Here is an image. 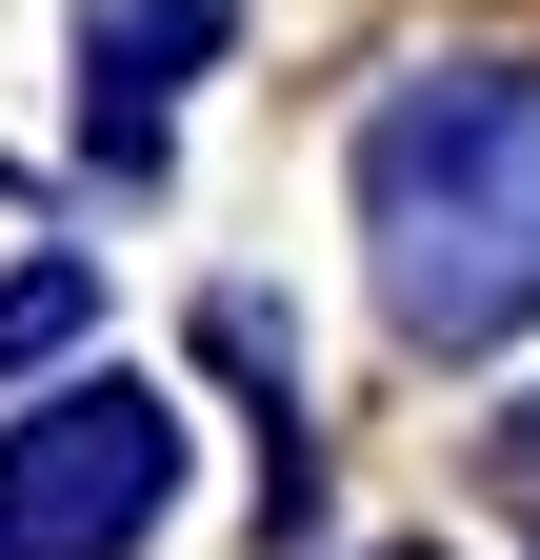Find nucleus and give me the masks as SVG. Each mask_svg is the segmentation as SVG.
Listing matches in <instances>:
<instances>
[{
    "label": "nucleus",
    "mask_w": 540,
    "mask_h": 560,
    "mask_svg": "<svg viewBox=\"0 0 540 560\" xmlns=\"http://www.w3.org/2000/svg\"><path fill=\"white\" fill-rule=\"evenodd\" d=\"M60 320H81V260H40V280H0V361H40Z\"/></svg>",
    "instance_id": "nucleus-3"
},
{
    "label": "nucleus",
    "mask_w": 540,
    "mask_h": 560,
    "mask_svg": "<svg viewBox=\"0 0 540 560\" xmlns=\"http://www.w3.org/2000/svg\"><path fill=\"white\" fill-rule=\"evenodd\" d=\"M161 480H180L161 400H141V381H81L60 420L0 441V560H120V540L161 521Z\"/></svg>",
    "instance_id": "nucleus-2"
},
{
    "label": "nucleus",
    "mask_w": 540,
    "mask_h": 560,
    "mask_svg": "<svg viewBox=\"0 0 540 560\" xmlns=\"http://www.w3.org/2000/svg\"><path fill=\"white\" fill-rule=\"evenodd\" d=\"M361 221L400 340H501L540 320V81L520 60H441L361 120Z\"/></svg>",
    "instance_id": "nucleus-1"
}]
</instances>
